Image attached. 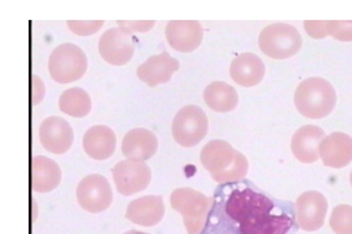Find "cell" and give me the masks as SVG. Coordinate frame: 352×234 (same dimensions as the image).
<instances>
[{
	"mask_svg": "<svg viewBox=\"0 0 352 234\" xmlns=\"http://www.w3.org/2000/svg\"><path fill=\"white\" fill-rule=\"evenodd\" d=\"M76 199L79 206L87 213H102L113 200L112 187L108 178L102 174H89L83 177L76 189Z\"/></svg>",
	"mask_w": 352,
	"mask_h": 234,
	"instance_id": "obj_8",
	"label": "cell"
},
{
	"mask_svg": "<svg viewBox=\"0 0 352 234\" xmlns=\"http://www.w3.org/2000/svg\"><path fill=\"white\" fill-rule=\"evenodd\" d=\"M113 182L118 193L122 196H132L144 191L152 180L151 167L145 161L125 159L112 169Z\"/></svg>",
	"mask_w": 352,
	"mask_h": 234,
	"instance_id": "obj_9",
	"label": "cell"
},
{
	"mask_svg": "<svg viewBox=\"0 0 352 234\" xmlns=\"http://www.w3.org/2000/svg\"><path fill=\"white\" fill-rule=\"evenodd\" d=\"M259 49L271 59L284 60L295 56L302 47V38L296 27L288 23H272L259 34Z\"/></svg>",
	"mask_w": 352,
	"mask_h": 234,
	"instance_id": "obj_5",
	"label": "cell"
},
{
	"mask_svg": "<svg viewBox=\"0 0 352 234\" xmlns=\"http://www.w3.org/2000/svg\"><path fill=\"white\" fill-rule=\"evenodd\" d=\"M223 202H215L205 234H288L294 220L276 213V204L265 194L248 187H226ZM219 193V191H218Z\"/></svg>",
	"mask_w": 352,
	"mask_h": 234,
	"instance_id": "obj_1",
	"label": "cell"
},
{
	"mask_svg": "<svg viewBox=\"0 0 352 234\" xmlns=\"http://www.w3.org/2000/svg\"><path fill=\"white\" fill-rule=\"evenodd\" d=\"M165 36L172 49L189 53L201 46L204 29L198 21H170L166 25Z\"/></svg>",
	"mask_w": 352,
	"mask_h": 234,
	"instance_id": "obj_13",
	"label": "cell"
},
{
	"mask_svg": "<svg viewBox=\"0 0 352 234\" xmlns=\"http://www.w3.org/2000/svg\"><path fill=\"white\" fill-rule=\"evenodd\" d=\"M296 110L308 119H324L337 106V92L322 78H309L299 83L294 96Z\"/></svg>",
	"mask_w": 352,
	"mask_h": 234,
	"instance_id": "obj_3",
	"label": "cell"
},
{
	"mask_svg": "<svg viewBox=\"0 0 352 234\" xmlns=\"http://www.w3.org/2000/svg\"><path fill=\"white\" fill-rule=\"evenodd\" d=\"M66 25L78 36H91L100 30L103 21H69Z\"/></svg>",
	"mask_w": 352,
	"mask_h": 234,
	"instance_id": "obj_26",
	"label": "cell"
},
{
	"mask_svg": "<svg viewBox=\"0 0 352 234\" xmlns=\"http://www.w3.org/2000/svg\"><path fill=\"white\" fill-rule=\"evenodd\" d=\"M208 117L198 106H185L172 121V136L182 148L199 145L208 133Z\"/></svg>",
	"mask_w": 352,
	"mask_h": 234,
	"instance_id": "obj_7",
	"label": "cell"
},
{
	"mask_svg": "<svg viewBox=\"0 0 352 234\" xmlns=\"http://www.w3.org/2000/svg\"><path fill=\"white\" fill-rule=\"evenodd\" d=\"M83 149L94 160H107L116 149V134L108 126H94L83 136Z\"/></svg>",
	"mask_w": 352,
	"mask_h": 234,
	"instance_id": "obj_21",
	"label": "cell"
},
{
	"mask_svg": "<svg viewBox=\"0 0 352 234\" xmlns=\"http://www.w3.org/2000/svg\"><path fill=\"white\" fill-rule=\"evenodd\" d=\"M45 84L38 76H32V103L39 104L45 96Z\"/></svg>",
	"mask_w": 352,
	"mask_h": 234,
	"instance_id": "obj_29",
	"label": "cell"
},
{
	"mask_svg": "<svg viewBox=\"0 0 352 234\" xmlns=\"http://www.w3.org/2000/svg\"><path fill=\"white\" fill-rule=\"evenodd\" d=\"M320 159L327 167H346L352 161V137L342 132L325 136L320 146Z\"/></svg>",
	"mask_w": 352,
	"mask_h": 234,
	"instance_id": "obj_15",
	"label": "cell"
},
{
	"mask_svg": "<svg viewBox=\"0 0 352 234\" xmlns=\"http://www.w3.org/2000/svg\"><path fill=\"white\" fill-rule=\"evenodd\" d=\"M329 226L336 234H352V206L340 204L333 209Z\"/></svg>",
	"mask_w": 352,
	"mask_h": 234,
	"instance_id": "obj_24",
	"label": "cell"
},
{
	"mask_svg": "<svg viewBox=\"0 0 352 234\" xmlns=\"http://www.w3.org/2000/svg\"><path fill=\"white\" fill-rule=\"evenodd\" d=\"M62 182V170L55 160L45 156L32 159L30 183L36 193H49L55 190Z\"/></svg>",
	"mask_w": 352,
	"mask_h": 234,
	"instance_id": "obj_19",
	"label": "cell"
},
{
	"mask_svg": "<svg viewBox=\"0 0 352 234\" xmlns=\"http://www.w3.org/2000/svg\"><path fill=\"white\" fill-rule=\"evenodd\" d=\"M74 129L58 116L45 119L39 128V140L45 150L54 154H63L74 145Z\"/></svg>",
	"mask_w": 352,
	"mask_h": 234,
	"instance_id": "obj_12",
	"label": "cell"
},
{
	"mask_svg": "<svg viewBox=\"0 0 352 234\" xmlns=\"http://www.w3.org/2000/svg\"><path fill=\"white\" fill-rule=\"evenodd\" d=\"M59 109L72 117H85L92 110V100L80 87L67 89L59 99Z\"/></svg>",
	"mask_w": 352,
	"mask_h": 234,
	"instance_id": "obj_23",
	"label": "cell"
},
{
	"mask_svg": "<svg viewBox=\"0 0 352 234\" xmlns=\"http://www.w3.org/2000/svg\"><path fill=\"white\" fill-rule=\"evenodd\" d=\"M170 206L182 215L188 234H202L209 218L212 199L198 190L182 187L172 191Z\"/></svg>",
	"mask_w": 352,
	"mask_h": 234,
	"instance_id": "obj_4",
	"label": "cell"
},
{
	"mask_svg": "<svg viewBox=\"0 0 352 234\" xmlns=\"http://www.w3.org/2000/svg\"><path fill=\"white\" fill-rule=\"evenodd\" d=\"M157 150V139L148 129L138 128L129 130L122 140V153L126 159L146 161Z\"/></svg>",
	"mask_w": 352,
	"mask_h": 234,
	"instance_id": "obj_20",
	"label": "cell"
},
{
	"mask_svg": "<svg viewBox=\"0 0 352 234\" xmlns=\"http://www.w3.org/2000/svg\"><path fill=\"white\" fill-rule=\"evenodd\" d=\"M165 215V203L161 196H144L129 203L126 219L133 224L152 227L160 224Z\"/></svg>",
	"mask_w": 352,
	"mask_h": 234,
	"instance_id": "obj_17",
	"label": "cell"
},
{
	"mask_svg": "<svg viewBox=\"0 0 352 234\" xmlns=\"http://www.w3.org/2000/svg\"><path fill=\"white\" fill-rule=\"evenodd\" d=\"M86 69L87 58L85 51L74 43L58 46L49 58V73L52 79L62 84L82 79Z\"/></svg>",
	"mask_w": 352,
	"mask_h": 234,
	"instance_id": "obj_6",
	"label": "cell"
},
{
	"mask_svg": "<svg viewBox=\"0 0 352 234\" xmlns=\"http://www.w3.org/2000/svg\"><path fill=\"white\" fill-rule=\"evenodd\" d=\"M304 26L308 36L314 39H324L329 36V21H307Z\"/></svg>",
	"mask_w": 352,
	"mask_h": 234,
	"instance_id": "obj_27",
	"label": "cell"
},
{
	"mask_svg": "<svg viewBox=\"0 0 352 234\" xmlns=\"http://www.w3.org/2000/svg\"><path fill=\"white\" fill-rule=\"evenodd\" d=\"M296 224L304 231H316L320 230L328 213V200L327 197L316 191L308 190L304 191L296 199Z\"/></svg>",
	"mask_w": 352,
	"mask_h": 234,
	"instance_id": "obj_10",
	"label": "cell"
},
{
	"mask_svg": "<svg viewBox=\"0 0 352 234\" xmlns=\"http://www.w3.org/2000/svg\"><path fill=\"white\" fill-rule=\"evenodd\" d=\"M204 99L209 109L218 113L232 112L239 102L236 90L225 82H212L208 84L204 92Z\"/></svg>",
	"mask_w": 352,
	"mask_h": 234,
	"instance_id": "obj_22",
	"label": "cell"
},
{
	"mask_svg": "<svg viewBox=\"0 0 352 234\" xmlns=\"http://www.w3.org/2000/svg\"><path fill=\"white\" fill-rule=\"evenodd\" d=\"M125 234H149V233H145V231H139V230H129V231H126Z\"/></svg>",
	"mask_w": 352,
	"mask_h": 234,
	"instance_id": "obj_30",
	"label": "cell"
},
{
	"mask_svg": "<svg viewBox=\"0 0 352 234\" xmlns=\"http://www.w3.org/2000/svg\"><path fill=\"white\" fill-rule=\"evenodd\" d=\"M178 69L179 62L173 59L169 53L164 51L160 55L151 56L146 62L140 65L136 70V75L139 80H142L149 87H156L157 84L168 83Z\"/></svg>",
	"mask_w": 352,
	"mask_h": 234,
	"instance_id": "obj_16",
	"label": "cell"
},
{
	"mask_svg": "<svg viewBox=\"0 0 352 234\" xmlns=\"http://www.w3.org/2000/svg\"><path fill=\"white\" fill-rule=\"evenodd\" d=\"M325 139V132L315 124L299 128L291 140V150L296 160L311 165L320 160V146Z\"/></svg>",
	"mask_w": 352,
	"mask_h": 234,
	"instance_id": "obj_14",
	"label": "cell"
},
{
	"mask_svg": "<svg viewBox=\"0 0 352 234\" xmlns=\"http://www.w3.org/2000/svg\"><path fill=\"white\" fill-rule=\"evenodd\" d=\"M329 36L338 42H352V21H329Z\"/></svg>",
	"mask_w": 352,
	"mask_h": 234,
	"instance_id": "obj_25",
	"label": "cell"
},
{
	"mask_svg": "<svg viewBox=\"0 0 352 234\" xmlns=\"http://www.w3.org/2000/svg\"><path fill=\"white\" fill-rule=\"evenodd\" d=\"M265 63L254 53H242L236 56L230 67L232 80L242 87H254L265 76Z\"/></svg>",
	"mask_w": 352,
	"mask_h": 234,
	"instance_id": "obj_18",
	"label": "cell"
},
{
	"mask_svg": "<svg viewBox=\"0 0 352 234\" xmlns=\"http://www.w3.org/2000/svg\"><path fill=\"white\" fill-rule=\"evenodd\" d=\"M201 163L219 185L242 182L250 170L248 159L225 140H210L201 152Z\"/></svg>",
	"mask_w": 352,
	"mask_h": 234,
	"instance_id": "obj_2",
	"label": "cell"
},
{
	"mask_svg": "<svg viewBox=\"0 0 352 234\" xmlns=\"http://www.w3.org/2000/svg\"><path fill=\"white\" fill-rule=\"evenodd\" d=\"M118 26L126 33H146L155 26V21H119Z\"/></svg>",
	"mask_w": 352,
	"mask_h": 234,
	"instance_id": "obj_28",
	"label": "cell"
},
{
	"mask_svg": "<svg viewBox=\"0 0 352 234\" xmlns=\"http://www.w3.org/2000/svg\"><path fill=\"white\" fill-rule=\"evenodd\" d=\"M349 182H351V186H352V172H351V176H349Z\"/></svg>",
	"mask_w": 352,
	"mask_h": 234,
	"instance_id": "obj_31",
	"label": "cell"
},
{
	"mask_svg": "<svg viewBox=\"0 0 352 234\" xmlns=\"http://www.w3.org/2000/svg\"><path fill=\"white\" fill-rule=\"evenodd\" d=\"M136 39L120 27L104 32L99 39V53L104 62L113 66L126 65L135 53Z\"/></svg>",
	"mask_w": 352,
	"mask_h": 234,
	"instance_id": "obj_11",
	"label": "cell"
}]
</instances>
